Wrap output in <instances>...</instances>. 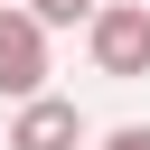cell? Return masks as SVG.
Listing matches in <instances>:
<instances>
[{
  "label": "cell",
  "instance_id": "6da1fadb",
  "mask_svg": "<svg viewBox=\"0 0 150 150\" xmlns=\"http://www.w3.org/2000/svg\"><path fill=\"white\" fill-rule=\"evenodd\" d=\"M84 56H94V75L141 84L150 75V0H103L94 28H84Z\"/></svg>",
  "mask_w": 150,
  "mask_h": 150
},
{
  "label": "cell",
  "instance_id": "7a4b0ae2",
  "mask_svg": "<svg viewBox=\"0 0 150 150\" xmlns=\"http://www.w3.org/2000/svg\"><path fill=\"white\" fill-rule=\"evenodd\" d=\"M47 94V19L28 0H0V103Z\"/></svg>",
  "mask_w": 150,
  "mask_h": 150
},
{
  "label": "cell",
  "instance_id": "3957f363",
  "mask_svg": "<svg viewBox=\"0 0 150 150\" xmlns=\"http://www.w3.org/2000/svg\"><path fill=\"white\" fill-rule=\"evenodd\" d=\"M9 150H84V112L66 94H28L9 103Z\"/></svg>",
  "mask_w": 150,
  "mask_h": 150
},
{
  "label": "cell",
  "instance_id": "277c9868",
  "mask_svg": "<svg viewBox=\"0 0 150 150\" xmlns=\"http://www.w3.org/2000/svg\"><path fill=\"white\" fill-rule=\"evenodd\" d=\"M28 9H38L47 28H94V9H103V0H28Z\"/></svg>",
  "mask_w": 150,
  "mask_h": 150
},
{
  "label": "cell",
  "instance_id": "5b68a950",
  "mask_svg": "<svg viewBox=\"0 0 150 150\" xmlns=\"http://www.w3.org/2000/svg\"><path fill=\"white\" fill-rule=\"evenodd\" d=\"M103 150H150V122H122V131H103Z\"/></svg>",
  "mask_w": 150,
  "mask_h": 150
}]
</instances>
